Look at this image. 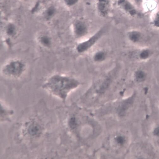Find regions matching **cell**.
Instances as JSON below:
<instances>
[{"label": "cell", "mask_w": 159, "mask_h": 159, "mask_svg": "<svg viewBox=\"0 0 159 159\" xmlns=\"http://www.w3.org/2000/svg\"><path fill=\"white\" fill-rule=\"evenodd\" d=\"M157 0H143L142 7L144 11L146 13L152 14L157 11L158 7Z\"/></svg>", "instance_id": "52a82bcc"}, {"label": "cell", "mask_w": 159, "mask_h": 159, "mask_svg": "<svg viewBox=\"0 0 159 159\" xmlns=\"http://www.w3.org/2000/svg\"><path fill=\"white\" fill-rule=\"evenodd\" d=\"M70 126L73 128L76 125V122L75 119L74 118H71L70 121Z\"/></svg>", "instance_id": "d6986e66"}, {"label": "cell", "mask_w": 159, "mask_h": 159, "mask_svg": "<svg viewBox=\"0 0 159 159\" xmlns=\"http://www.w3.org/2000/svg\"><path fill=\"white\" fill-rule=\"evenodd\" d=\"M94 7L97 13L102 18L108 16L112 10L110 0H95Z\"/></svg>", "instance_id": "5b68a950"}, {"label": "cell", "mask_w": 159, "mask_h": 159, "mask_svg": "<svg viewBox=\"0 0 159 159\" xmlns=\"http://www.w3.org/2000/svg\"><path fill=\"white\" fill-rule=\"evenodd\" d=\"M127 37L129 40L132 43H137L142 40L143 34L138 30L133 29L129 30L128 32Z\"/></svg>", "instance_id": "ba28073f"}, {"label": "cell", "mask_w": 159, "mask_h": 159, "mask_svg": "<svg viewBox=\"0 0 159 159\" xmlns=\"http://www.w3.org/2000/svg\"><path fill=\"white\" fill-rule=\"evenodd\" d=\"M80 1V0H64L66 4L70 7L75 6L79 3Z\"/></svg>", "instance_id": "9a60e30c"}, {"label": "cell", "mask_w": 159, "mask_h": 159, "mask_svg": "<svg viewBox=\"0 0 159 159\" xmlns=\"http://www.w3.org/2000/svg\"><path fill=\"white\" fill-rule=\"evenodd\" d=\"M147 74L143 70H137L134 73V78L135 81L138 83H141L145 81L147 78Z\"/></svg>", "instance_id": "9c48e42d"}, {"label": "cell", "mask_w": 159, "mask_h": 159, "mask_svg": "<svg viewBox=\"0 0 159 159\" xmlns=\"http://www.w3.org/2000/svg\"><path fill=\"white\" fill-rule=\"evenodd\" d=\"M151 55V50L148 48H144L139 51L138 57L141 61H146L150 58Z\"/></svg>", "instance_id": "8fae6325"}, {"label": "cell", "mask_w": 159, "mask_h": 159, "mask_svg": "<svg viewBox=\"0 0 159 159\" xmlns=\"http://www.w3.org/2000/svg\"><path fill=\"white\" fill-rule=\"evenodd\" d=\"M116 5L119 11L130 18H135L139 14L137 7L131 0H117Z\"/></svg>", "instance_id": "3957f363"}, {"label": "cell", "mask_w": 159, "mask_h": 159, "mask_svg": "<svg viewBox=\"0 0 159 159\" xmlns=\"http://www.w3.org/2000/svg\"><path fill=\"white\" fill-rule=\"evenodd\" d=\"M39 128L37 125H33L29 129L30 134L32 135L37 134L39 131Z\"/></svg>", "instance_id": "5bb4252c"}, {"label": "cell", "mask_w": 159, "mask_h": 159, "mask_svg": "<svg viewBox=\"0 0 159 159\" xmlns=\"http://www.w3.org/2000/svg\"><path fill=\"white\" fill-rule=\"evenodd\" d=\"M55 12V9L52 6L49 7L46 12V17L47 18H50L54 15Z\"/></svg>", "instance_id": "2e32d148"}, {"label": "cell", "mask_w": 159, "mask_h": 159, "mask_svg": "<svg viewBox=\"0 0 159 159\" xmlns=\"http://www.w3.org/2000/svg\"><path fill=\"white\" fill-rule=\"evenodd\" d=\"M79 84L76 79L57 73L49 77L45 80L43 87L52 93L64 96Z\"/></svg>", "instance_id": "6da1fadb"}, {"label": "cell", "mask_w": 159, "mask_h": 159, "mask_svg": "<svg viewBox=\"0 0 159 159\" xmlns=\"http://www.w3.org/2000/svg\"><path fill=\"white\" fill-rule=\"evenodd\" d=\"M107 26H103L89 39L79 43L76 47L78 52L82 53L89 49L102 37L107 30Z\"/></svg>", "instance_id": "277c9868"}, {"label": "cell", "mask_w": 159, "mask_h": 159, "mask_svg": "<svg viewBox=\"0 0 159 159\" xmlns=\"http://www.w3.org/2000/svg\"><path fill=\"white\" fill-rule=\"evenodd\" d=\"M15 30V26L12 24H9L7 29V33L10 36H12L14 34Z\"/></svg>", "instance_id": "e0dca14e"}, {"label": "cell", "mask_w": 159, "mask_h": 159, "mask_svg": "<svg viewBox=\"0 0 159 159\" xmlns=\"http://www.w3.org/2000/svg\"><path fill=\"white\" fill-rule=\"evenodd\" d=\"M106 53L103 51H99L95 54L93 58L94 60L97 62L103 61L106 58Z\"/></svg>", "instance_id": "7c38bea8"}, {"label": "cell", "mask_w": 159, "mask_h": 159, "mask_svg": "<svg viewBox=\"0 0 159 159\" xmlns=\"http://www.w3.org/2000/svg\"><path fill=\"white\" fill-rule=\"evenodd\" d=\"M73 29L75 36L81 38L85 36L88 33L89 27L87 22L84 19L79 18L74 23Z\"/></svg>", "instance_id": "8992f818"}, {"label": "cell", "mask_w": 159, "mask_h": 159, "mask_svg": "<svg viewBox=\"0 0 159 159\" xmlns=\"http://www.w3.org/2000/svg\"><path fill=\"white\" fill-rule=\"evenodd\" d=\"M39 41L42 45L45 47H48L50 45V39L47 36H43L41 37Z\"/></svg>", "instance_id": "4fadbf2b"}, {"label": "cell", "mask_w": 159, "mask_h": 159, "mask_svg": "<svg viewBox=\"0 0 159 159\" xmlns=\"http://www.w3.org/2000/svg\"><path fill=\"white\" fill-rule=\"evenodd\" d=\"M150 23L152 27L159 29V10H157L152 14Z\"/></svg>", "instance_id": "30bf717a"}, {"label": "cell", "mask_w": 159, "mask_h": 159, "mask_svg": "<svg viewBox=\"0 0 159 159\" xmlns=\"http://www.w3.org/2000/svg\"><path fill=\"white\" fill-rule=\"evenodd\" d=\"M116 141L118 144L122 145L125 142V139L123 137L121 136H118L116 137Z\"/></svg>", "instance_id": "ac0fdd59"}, {"label": "cell", "mask_w": 159, "mask_h": 159, "mask_svg": "<svg viewBox=\"0 0 159 159\" xmlns=\"http://www.w3.org/2000/svg\"><path fill=\"white\" fill-rule=\"evenodd\" d=\"M26 68L25 63L19 59H13L8 61L3 66L2 73L5 76L11 79L20 78Z\"/></svg>", "instance_id": "7a4b0ae2"}, {"label": "cell", "mask_w": 159, "mask_h": 159, "mask_svg": "<svg viewBox=\"0 0 159 159\" xmlns=\"http://www.w3.org/2000/svg\"><path fill=\"white\" fill-rule=\"evenodd\" d=\"M154 134L157 136H159V128L155 129L154 132Z\"/></svg>", "instance_id": "ffe728a7"}]
</instances>
